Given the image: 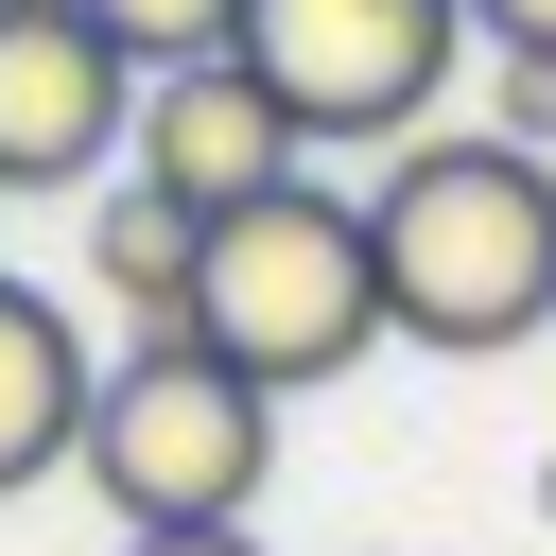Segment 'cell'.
Masks as SVG:
<instances>
[{
	"mask_svg": "<svg viewBox=\"0 0 556 556\" xmlns=\"http://www.w3.org/2000/svg\"><path fill=\"white\" fill-rule=\"evenodd\" d=\"M365 243H382V330L400 348L486 365V348L556 330V156H521V139H417V156H382Z\"/></svg>",
	"mask_w": 556,
	"mask_h": 556,
	"instance_id": "1",
	"label": "cell"
},
{
	"mask_svg": "<svg viewBox=\"0 0 556 556\" xmlns=\"http://www.w3.org/2000/svg\"><path fill=\"white\" fill-rule=\"evenodd\" d=\"M191 348L243 365L261 400L348 382V365L382 348V243H365V208L313 191V174L261 191V208H226V226H208V278H191Z\"/></svg>",
	"mask_w": 556,
	"mask_h": 556,
	"instance_id": "2",
	"label": "cell"
},
{
	"mask_svg": "<svg viewBox=\"0 0 556 556\" xmlns=\"http://www.w3.org/2000/svg\"><path fill=\"white\" fill-rule=\"evenodd\" d=\"M70 469L122 504V539H191V521H243V504H261V469H278V400H261L243 365H208L191 330H156V348L104 365Z\"/></svg>",
	"mask_w": 556,
	"mask_h": 556,
	"instance_id": "3",
	"label": "cell"
},
{
	"mask_svg": "<svg viewBox=\"0 0 556 556\" xmlns=\"http://www.w3.org/2000/svg\"><path fill=\"white\" fill-rule=\"evenodd\" d=\"M469 52V0H243V70L295 104V139H400L434 122Z\"/></svg>",
	"mask_w": 556,
	"mask_h": 556,
	"instance_id": "4",
	"label": "cell"
},
{
	"mask_svg": "<svg viewBox=\"0 0 556 556\" xmlns=\"http://www.w3.org/2000/svg\"><path fill=\"white\" fill-rule=\"evenodd\" d=\"M295 104L243 70V52H208V70H156L139 87V139H122V174L139 191H174L191 226H226V208H261V191H295Z\"/></svg>",
	"mask_w": 556,
	"mask_h": 556,
	"instance_id": "5",
	"label": "cell"
},
{
	"mask_svg": "<svg viewBox=\"0 0 556 556\" xmlns=\"http://www.w3.org/2000/svg\"><path fill=\"white\" fill-rule=\"evenodd\" d=\"M122 139H139V70L104 52V17H0V191L122 174Z\"/></svg>",
	"mask_w": 556,
	"mask_h": 556,
	"instance_id": "6",
	"label": "cell"
},
{
	"mask_svg": "<svg viewBox=\"0 0 556 556\" xmlns=\"http://www.w3.org/2000/svg\"><path fill=\"white\" fill-rule=\"evenodd\" d=\"M87 400H104V365L70 348V313H52L35 278H0V504L87 452Z\"/></svg>",
	"mask_w": 556,
	"mask_h": 556,
	"instance_id": "7",
	"label": "cell"
},
{
	"mask_svg": "<svg viewBox=\"0 0 556 556\" xmlns=\"http://www.w3.org/2000/svg\"><path fill=\"white\" fill-rule=\"evenodd\" d=\"M191 278H208V226H191L174 191H139V174H122V191L87 208V295H122V313H139V348H156V330H191Z\"/></svg>",
	"mask_w": 556,
	"mask_h": 556,
	"instance_id": "8",
	"label": "cell"
},
{
	"mask_svg": "<svg viewBox=\"0 0 556 556\" xmlns=\"http://www.w3.org/2000/svg\"><path fill=\"white\" fill-rule=\"evenodd\" d=\"M104 17V52L156 87V70H208V52H243V0H87Z\"/></svg>",
	"mask_w": 556,
	"mask_h": 556,
	"instance_id": "9",
	"label": "cell"
},
{
	"mask_svg": "<svg viewBox=\"0 0 556 556\" xmlns=\"http://www.w3.org/2000/svg\"><path fill=\"white\" fill-rule=\"evenodd\" d=\"M486 139H556V52H486Z\"/></svg>",
	"mask_w": 556,
	"mask_h": 556,
	"instance_id": "10",
	"label": "cell"
},
{
	"mask_svg": "<svg viewBox=\"0 0 556 556\" xmlns=\"http://www.w3.org/2000/svg\"><path fill=\"white\" fill-rule=\"evenodd\" d=\"M469 35L486 52H556V0H469Z\"/></svg>",
	"mask_w": 556,
	"mask_h": 556,
	"instance_id": "11",
	"label": "cell"
},
{
	"mask_svg": "<svg viewBox=\"0 0 556 556\" xmlns=\"http://www.w3.org/2000/svg\"><path fill=\"white\" fill-rule=\"evenodd\" d=\"M122 556H261L243 521H191V539H122Z\"/></svg>",
	"mask_w": 556,
	"mask_h": 556,
	"instance_id": "12",
	"label": "cell"
},
{
	"mask_svg": "<svg viewBox=\"0 0 556 556\" xmlns=\"http://www.w3.org/2000/svg\"><path fill=\"white\" fill-rule=\"evenodd\" d=\"M0 17H87V0H0Z\"/></svg>",
	"mask_w": 556,
	"mask_h": 556,
	"instance_id": "13",
	"label": "cell"
},
{
	"mask_svg": "<svg viewBox=\"0 0 556 556\" xmlns=\"http://www.w3.org/2000/svg\"><path fill=\"white\" fill-rule=\"evenodd\" d=\"M539 521H556V452H539Z\"/></svg>",
	"mask_w": 556,
	"mask_h": 556,
	"instance_id": "14",
	"label": "cell"
}]
</instances>
